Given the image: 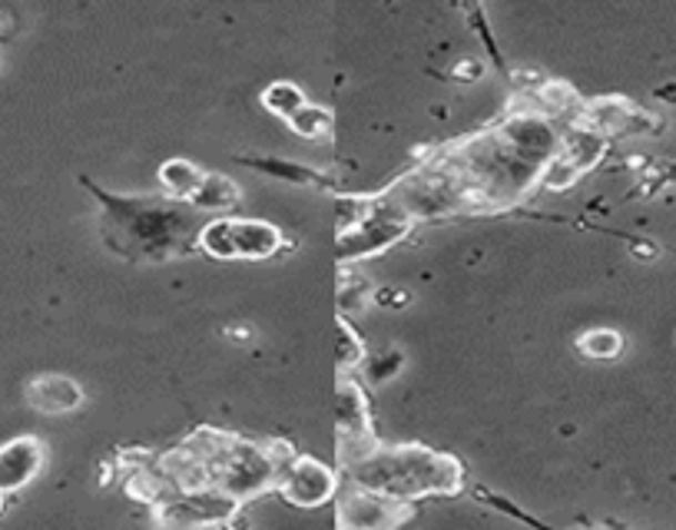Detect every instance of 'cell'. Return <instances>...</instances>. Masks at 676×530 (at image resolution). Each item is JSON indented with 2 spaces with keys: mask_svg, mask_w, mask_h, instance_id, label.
I'll list each match as a JSON object with an SVG mask.
<instances>
[{
  "mask_svg": "<svg viewBox=\"0 0 676 530\" xmlns=\"http://www.w3.org/2000/svg\"><path fill=\"white\" fill-rule=\"evenodd\" d=\"M0 511H3V495H0Z\"/></svg>",
  "mask_w": 676,
  "mask_h": 530,
  "instance_id": "4316f807",
  "label": "cell"
},
{
  "mask_svg": "<svg viewBox=\"0 0 676 530\" xmlns=\"http://www.w3.org/2000/svg\"><path fill=\"white\" fill-rule=\"evenodd\" d=\"M275 491L285 498V504L302 508V511H315L322 504H332L342 491V478L339 471H332L329 465H322L319 458L309 455H295L275 481Z\"/></svg>",
  "mask_w": 676,
  "mask_h": 530,
  "instance_id": "5b68a950",
  "label": "cell"
},
{
  "mask_svg": "<svg viewBox=\"0 0 676 530\" xmlns=\"http://www.w3.org/2000/svg\"><path fill=\"white\" fill-rule=\"evenodd\" d=\"M232 236H235L239 259H269L282 249V233L272 223L232 220Z\"/></svg>",
  "mask_w": 676,
  "mask_h": 530,
  "instance_id": "30bf717a",
  "label": "cell"
},
{
  "mask_svg": "<svg viewBox=\"0 0 676 530\" xmlns=\"http://www.w3.org/2000/svg\"><path fill=\"white\" fill-rule=\"evenodd\" d=\"M604 150H607V136H601V133H594L591 126L577 123V126H571V130L561 136V150H557V153H564L571 163L581 166V173H587V170L604 156Z\"/></svg>",
  "mask_w": 676,
  "mask_h": 530,
  "instance_id": "8fae6325",
  "label": "cell"
},
{
  "mask_svg": "<svg viewBox=\"0 0 676 530\" xmlns=\"http://www.w3.org/2000/svg\"><path fill=\"white\" fill-rule=\"evenodd\" d=\"M196 210H206V213H223V210H232L239 203V190L232 180H225L220 173H206L203 186L196 190V196L190 200Z\"/></svg>",
  "mask_w": 676,
  "mask_h": 530,
  "instance_id": "5bb4252c",
  "label": "cell"
},
{
  "mask_svg": "<svg viewBox=\"0 0 676 530\" xmlns=\"http://www.w3.org/2000/svg\"><path fill=\"white\" fill-rule=\"evenodd\" d=\"M289 130L302 140H312V143H322V140H332L335 133V113L329 106H319V103H305L299 113H292L289 120Z\"/></svg>",
  "mask_w": 676,
  "mask_h": 530,
  "instance_id": "4fadbf2b",
  "label": "cell"
},
{
  "mask_svg": "<svg viewBox=\"0 0 676 530\" xmlns=\"http://www.w3.org/2000/svg\"><path fill=\"white\" fill-rule=\"evenodd\" d=\"M375 302H379V305H408L412 295H408L405 288H379V292H375Z\"/></svg>",
  "mask_w": 676,
  "mask_h": 530,
  "instance_id": "603a6c76",
  "label": "cell"
},
{
  "mask_svg": "<svg viewBox=\"0 0 676 530\" xmlns=\"http://www.w3.org/2000/svg\"><path fill=\"white\" fill-rule=\"evenodd\" d=\"M239 508L242 504L220 495L216 488L193 491V495H170L157 501V524L163 530L223 528Z\"/></svg>",
  "mask_w": 676,
  "mask_h": 530,
  "instance_id": "8992f818",
  "label": "cell"
},
{
  "mask_svg": "<svg viewBox=\"0 0 676 530\" xmlns=\"http://www.w3.org/2000/svg\"><path fill=\"white\" fill-rule=\"evenodd\" d=\"M196 239H200V249H203L206 256L220 259V263L239 259V253H235V236H232V220H229V216H220V220L206 223V226L196 233Z\"/></svg>",
  "mask_w": 676,
  "mask_h": 530,
  "instance_id": "9a60e30c",
  "label": "cell"
},
{
  "mask_svg": "<svg viewBox=\"0 0 676 530\" xmlns=\"http://www.w3.org/2000/svg\"><path fill=\"white\" fill-rule=\"evenodd\" d=\"M203 180H206V173H203L196 163H190V160H167V163L160 166V186H163L170 196L183 200V203H190V200L196 196V190L203 186Z\"/></svg>",
  "mask_w": 676,
  "mask_h": 530,
  "instance_id": "7c38bea8",
  "label": "cell"
},
{
  "mask_svg": "<svg viewBox=\"0 0 676 530\" xmlns=\"http://www.w3.org/2000/svg\"><path fill=\"white\" fill-rule=\"evenodd\" d=\"M345 481L415 504L418 498L457 495L464 488V468L457 458L425 445H379L369 458L345 471Z\"/></svg>",
  "mask_w": 676,
  "mask_h": 530,
  "instance_id": "6da1fadb",
  "label": "cell"
},
{
  "mask_svg": "<svg viewBox=\"0 0 676 530\" xmlns=\"http://www.w3.org/2000/svg\"><path fill=\"white\" fill-rule=\"evenodd\" d=\"M415 518V504L369 491L362 485L342 481L335 498V528L339 530H398Z\"/></svg>",
  "mask_w": 676,
  "mask_h": 530,
  "instance_id": "3957f363",
  "label": "cell"
},
{
  "mask_svg": "<svg viewBox=\"0 0 676 530\" xmlns=\"http://www.w3.org/2000/svg\"><path fill=\"white\" fill-rule=\"evenodd\" d=\"M210 471H213V488L225 498H232L235 504H245V501L272 491L279 481V468L265 455V445L245 441L239 435H225L223 445L216 448V455L210 461Z\"/></svg>",
  "mask_w": 676,
  "mask_h": 530,
  "instance_id": "7a4b0ae2",
  "label": "cell"
},
{
  "mask_svg": "<svg viewBox=\"0 0 676 530\" xmlns=\"http://www.w3.org/2000/svg\"><path fill=\"white\" fill-rule=\"evenodd\" d=\"M27 401L40 415H70L83 405V388L70 375H37L27 385Z\"/></svg>",
  "mask_w": 676,
  "mask_h": 530,
  "instance_id": "9c48e42d",
  "label": "cell"
},
{
  "mask_svg": "<svg viewBox=\"0 0 676 530\" xmlns=\"http://www.w3.org/2000/svg\"><path fill=\"white\" fill-rule=\"evenodd\" d=\"M537 100L551 110V113H577V93L574 86L561 83V80H544L537 90Z\"/></svg>",
  "mask_w": 676,
  "mask_h": 530,
  "instance_id": "ffe728a7",
  "label": "cell"
},
{
  "mask_svg": "<svg viewBox=\"0 0 676 530\" xmlns=\"http://www.w3.org/2000/svg\"><path fill=\"white\" fill-rule=\"evenodd\" d=\"M581 176H584V173H581L577 163H571L564 153H554V156L544 163V170H541V176H537V186L554 190V193H564V190H571V186H577Z\"/></svg>",
  "mask_w": 676,
  "mask_h": 530,
  "instance_id": "d6986e66",
  "label": "cell"
},
{
  "mask_svg": "<svg viewBox=\"0 0 676 530\" xmlns=\"http://www.w3.org/2000/svg\"><path fill=\"white\" fill-rule=\"evenodd\" d=\"M634 256H640V259H654L657 256V246H650V243H634V249H630Z\"/></svg>",
  "mask_w": 676,
  "mask_h": 530,
  "instance_id": "d4e9b609",
  "label": "cell"
},
{
  "mask_svg": "<svg viewBox=\"0 0 676 530\" xmlns=\"http://www.w3.org/2000/svg\"><path fill=\"white\" fill-rule=\"evenodd\" d=\"M577 348L587 358L607 361V358H617L624 351V335L617 328H591L577 338Z\"/></svg>",
  "mask_w": 676,
  "mask_h": 530,
  "instance_id": "ac0fdd59",
  "label": "cell"
},
{
  "mask_svg": "<svg viewBox=\"0 0 676 530\" xmlns=\"http://www.w3.org/2000/svg\"><path fill=\"white\" fill-rule=\"evenodd\" d=\"M259 166H265L269 173H275V176H282V180L289 176V180H292L295 186H302V183H315V180H319V176H315L312 170H305V166H295V163H285V166H282V163H259Z\"/></svg>",
  "mask_w": 676,
  "mask_h": 530,
  "instance_id": "44dd1931",
  "label": "cell"
},
{
  "mask_svg": "<svg viewBox=\"0 0 676 530\" xmlns=\"http://www.w3.org/2000/svg\"><path fill=\"white\" fill-rule=\"evenodd\" d=\"M225 338H235V342H249V338H252V328H225Z\"/></svg>",
  "mask_w": 676,
  "mask_h": 530,
  "instance_id": "484cf974",
  "label": "cell"
},
{
  "mask_svg": "<svg viewBox=\"0 0 676 530\" xmlns=\"http://www.w3.org/2000/svg\"><path fill=\"white\" fill-rule=\"evenodd\" d=\"M398 365H402V351H382L369 368H372V378H375V381H385V378L398 375V371H395Z\"/></svg>",
  "mask_w": 676,
  "mask_h": 530,
  "instance_id": "7402d4cb",
  "label": "cell"
},
{
  "mask_svg": "<svg viewBox=\"0 0 676 530\" xmlns=\"http://www.w3.org/2000/svg\"><path fill=\"white\" fill-rule=\"evenodd\" d=\"M47 461V448L37 435H20L0 445V495H17L23 491Z\"/></svg>",
  "mask_w": 676,
  "mask_h": 530,
  "instance_id": "ba28073f",
  "label": "cell"
},
{
  "mask_svg": "<svg viewBox=\"0 0 676 530\" xmlns=\"http://www.w3.org/2000/svg\"><path fill=\"white\" fill-rule=\"evenodd\" d=\"M484 73V67H481V60H461L457 67H454V80H464V83H471V80H477Z\"/></svg>",
  "mask_w": 676,
  "mask_h": 530,
  "instance_id": "cb8c5ba5",
  "label": "cell"
},
{
  "mask_svg": "<svg viewBox=\"0 0 676 530\" xmlns=\"http://www.w3.org/2000/svg\"><path fill=\"white\" fill-rule=\"evenodd\" d=\"M408 233H412V220L408 216H402L389 203L372 206L369 216L359 226L342 233V256H345V263L362 259V256H375V253L389 249L392 243L405 239Z\"/></svg>",
  "mask_w": 676,
  "mask_h": 530,
  "instance_id": "52a82bcc",
  "label": "cell"
},
{
  "mask_svg": "<svg viewBox=\"0 0 676 530\" xmlns=\"http://www.w3.org/2000/svg\"><path fill=\"white\" fill-rule=\"evenodd\" d=\"M369 361V348L362 342V335L349 325V318H339V371L352 375L359 368H365Z\"/></svg>",
  "mask_w": 676,
  "mask_h": 530,
  "instance_id": "e0dca14e",
  "label": "cell"
},
{
  "mask_svg": "<svg viewBox=\"0 0 676 530\" xmlns=\"http://www.w3.org/2000/svg\"><path fill=\"white\" fill-rule=\"evenodd\" d=\"M305 103H309V100H305L302 86H295L292 80H275V83L265 86V93H262V106H265L269 113L282 116V120H289L292 113H299Z\"/></svg>",
  "mask_w": 676,
  "mask_h": 530,
  "instance_id": "2e32d148",
  "label": "cell"
},
{
  "mask_svg": "<svg viewBox=\"0 0 676 530\" xmlns=\"http://www.w3.org/2000/svg\"><path fill=\"white\" fill-rule=\"evenodd\" d=\"M335 418H339V461L342 471L369 458L382 441L372 431V415H369V398L362 385L352 375H342L339 381V401H335Z\"/></svg>",
  "mask_w": 676,
  "mask_h": 530,
  "instance_id": "277c9868",
  "label": "cell"
}]
</instances>
